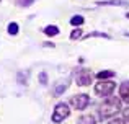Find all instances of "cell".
Here are the masks:
<instances>
[{
	"label": "cell",
	"mask_w": 129,
	"mask_h": 124,
	"mask_svg": "<svg viewBox=\"0 0 129 124\" xmlns=\"http://www.w3.org/2000/svg\"><path fill=\"white\" fill-rule=\"evenodd\" d=\"M121 111V98L118 96L108 95L106 100L100 105V118L101 119H110L113 116H116Z\"/></svg>",
	"instance_id": "6da1fadb"
},
{
	"label": "cell",
	"mask_w": 129,
	"mask_h": 124,
	"mask_svg": "<svg viewBox=\"0 0 129 124\" xmlns=\"http://www.w3.org/2000/svg\"><path fill=\"white\" fill-rule=\"evenodd\" d=\"M69 116H70V108H69V105H67V103H64V101H62V103H57L56 108H54V111H52V122L59 124V122L66 121Z\"/></svg>",
	"instance_id": "7a4b0ae2"
},
{
	"label": "cell",
	"mask_w": 129,
	"mask_h": 124,
	"mask_svg": "<svg viewBox=\"0 0 129 124\" xmlns=\"http://www.w3.org/2000/svg\"><path fill=\"white\" fill-rule=\"evenodd\" d=\"M114 88H116L114 82H111V80H100L95 85L93 90H95V95H98V96H108L114 92Z\"/></svg>",
	"instance_id": "3957f363"
},
{
	"label": "cell",
	"mask_w": 129,
	"mask_h": 124,
	"mask_svg": "<svg viewBox=\"0 0 129 124\" xmlns=\"http://www.w3.org/2000/svg\"><path fill=\"white\" fill-rule=\"evenodd\" d=\"M93 80V72L90 69H79V72L75 73V83L79 87H88Z\"/></svg>",
	"instance_id": "277c9868"
},
{
	"label": "cell",
	"mask_w": 129,
	"mask_h": 124,
	"mask_svg": "<svg viewBox=\"0 0 129 124\" xmlns=\"http://www.w3.org/2000/svg\"><path fill=\"white\" fill-rule=\"evenodd\" d=\"M70 105L77 109V111H83L88 105H90V96L87 93H79V95H74L70 98Z\"/></svg>",
	"instance_id": "5b68a950"
},
{
	"label": "cell",
	"mask_w": 129,
	"mask_h": 124,
	"mask_svg": "<svg viewBox=\"0 0 129 124\" xmlns=\"http://www.w3.org/2000/svg\"><path fill=\"white\" fill-rule=\"evenodd\" d=\"M96 5H101V7H129V2H126V0H98Z\"/></svg>",
	"instance_id": "8992f818"
},
{
	"label": "cell",
	"mask_w": 129,
	"mask_h": 124,
	"mask_svg": "<svg viewBox=\"0 0 129 124\" xmlns=\"http://www.w3.org/2000/svg\"><path fill=\"white\" fill-rule=\"evenodd\" d=\"M119 96H121V101L129 105V82H123L119 85Z\"/></svg>",
	"instance_id": "52a82bcc"
},
{
	"label": "cell",
	"mask_w": 129,
	"mask_h": 124,
	"mask_svg": "<svg viewBox=\"0 0 129 124\" xmlns=\"http://www.w3.org/2000/svg\"><path fill=\"white\" fill-rule=\"evenodd\" d=\"M67 88H69V82H67V80H66V82H64V80L59 82L56 87H54V90H52V96H60Z\"/></svg>",
	"instance_id": "ba28073f"
},
{
	"label": "cell",
	"mask_w": 129,
	"mask_h": 124,
	"mask_svg": "<svg viewBox=\"0 0 129 124\" xmlns=\"http://www.w3.org/2000/svg\"><path fill=\"white\" fill-rule=\"evenodd\" d=\"M43 33H44V34H46V36H57V34H59V33H60V29L57 28L56 25H47L46 28L43 29Z\"/></svg>",
	"instance_id": "9c48e42d"
},
{
	"label": "cell",
	"mask_w": 129,
	"mask_h": 124,
	"mask_svg": "<svg viewBox=\"0 0 129 124\" xmlns=\"http://www.w3.org/2000/svg\"><path fill=\"white\" fill-rule=\"evenodd\" d=\"M28 77H29L28 70H20V72L16 73V82H18L20 85H25V83L28 82Z\"/></svg>",
	"instance_id": "30bf717a"
},
{
	"label": "cell",
	"mask_w": 129,
	"mask_h": 124,
	"mask_svg": "<svg viewBox=\"0 0 129 124\" xmlns=\"http://www.w3.org/2000/svg\"><path fill=\"white\" fill-rule=\"evenodd\" d=\"M77 122H79V124H96L93 114H83V116H80V118L77 119Z\"/></svg>",
	"instance_id": "8fae6325"
},
{
	"label": "cell",
	"mask_w": 129,
	"mask_h": 124,
	"mask_svg": "<svg viewBox=\"0 0 129 124\" xmlns=\"http://www.w3.org/2000/svg\"><path fill=\"white\" fill-rule=\"evenodd\" d=\"M90 38H103V39H111L110 34L106 33H100V31H93V33H88V34L83 36V39H90Z\"/></svg>",
	"instance_id": "7c38bea8"
},
{
	"label": "cell",
	"mask_w": 129,
	"mask_h": 124,
	"mask_svg": "<svg viewBox=\"0 0 129 124\" xmlns=\"http://www.w3.org/2000/svg\"><path fill=\"white\" fill-rule=\"evenodd\" d=\"M18 31H20V26H18V23H16V21L8 23V26H7V33H8V34L15 36V34H18Z\"/></svg>",
	"instance_id": "4fadbf2b"
},
{
	"label": "cell",
	"mask_w": 129,
	"mask_h": 124,
	"mask_svg": "<svg viewBox=\"0 0 129 124\" xmlns=\"http://www.w3.org/2000/svg\"><path fill=\"white\" fill-rule=\"evenodd\" d=\"M96 77L100 80H108V78H113L114 77V72L113 70H101V72L96 73Z\"/></svg>",
	"instance_id": "5bb4252c"
},
{
	"label": "cell",
	"mask_w": 129,
	"mask_h": 124,
	"mask_svg": "<svg viewBox=\"0 0 129 124\" xmlns=\"http://www.w3.org/2000/svg\"><path fill=\"white\" fill-rule=\"evenodd\" d=\"M83 23H85V18H83L82 15H75L70 18V25L72 26H82Z\"/></svg>",
	"instance_id": "9a60e30c"
},
{
	"label": "cell",
	"mask_w": 129,
	"mask_h": 124,
	"mask_svg": "<svg viewBox=\"0 0 129 124\" xmlns=\"http://www.w3.org/2000/svg\"><path fill=\"white\" fill-rule=\"evenodd\" d=\"M80 38H83V34H82V29H74L72 33H70V39L72 41H77V39H80Z\"/></svg>",
	"instance_id": "2e32d148"
},
{
	"label": "cell",
	"mask_w": 129,
	"mask_h": 124,
	"mask_svg": "<svg viewBox=\"0 0 129 124\" xmlns=\"http://www.w3.org/2000/svg\"><path fill=\"white\" fill-rule=\"evenodd\" d=\"M15 3L18 7H23V8H26V7H31L33 3H35V0H15Z\"/></svg>",
	"instance_id": "e0dca14e"
},
{
	"label": "cell",
	"mask_w": 129,
	"mask_h": 124,
	"mask_svg": "<svg viewBox=\"0 0 129 124\" xmlns=\"http://www.w3.org/2000/svg\"><path fill=\"white\" fill-rule=\"evenodd\" d=\"M108 124H127L126 121H124L123 118H110V121H108Z\"/></svg>",
	"instance_id": "ac0fdd59"
},
{
	"label": "cell",
	"mask_w": 129,
	"mask_h": 124,
	"mask_svg": "<svg viewBox=\"0 0 129 124\" xmlns=\"http://www.w3.org/2000/svg\"><path fill=\"white\" fill-rule=\"evenodd\" d=\"M39 83H41V85H47V73L46 72L39 73Z\"/></svg>",
	"instance_id": "d6986e66"
},
{
	"label": "cell",
	"mask_w": 129,
	"mask_h": 124,
	"mask_svg": "<svg viewBox=\"0 0 129 124\" xmlns=\"http://www.w3.org/2000/svg\"><path fill=\"white\" fill-rule=\"evenodd\" d=\"M123 119L126 122H129V108H124V111H123Z\"/></svg>",
	"instance_id": "ffe728a7"
},
{
	"label": "cell",
	"mask_w": 129,
	"mask_h": 124,
	"mask_svg": "<svg viewBox=\"0 0 129 124\" xmlns=\"http://www.w3.org/2000/svg\"><path fill=\"white\" fill-rule=\"evenodd\" d=\"M44 48H54V43H44Z\"/></svg>",
	"instance_id": "44dd1931"
},
{
	"label": "cell",
	"mask_w": 129,
	"mask_h": 124,
	"mask_svg": "<svg viewBox=\"0 0 129 124\" xmlns=\"http://www.w3.org/2000/svg\"><path fill=\"white\" fill-rule=\"evenodd\" d=\"M126 18H127V20H129V12H127V13H126Z\"/></svg>",
	"instance_id": "7402d4cb"
},
{
	"label": "cell",
	"mask_w": 129,
	"mask_h": 124,
	"mask_svg": "<svg viewBox=\"0 0 129 124\" xmlns=\"http://www.w3.org/2000/svg\"><path fill=\"white\" fill-rule=\"evenodd\" d=\"M124 36H127V38H129V33H124Z\"/></svg>",
	"instance_id": "603a6c76"
},
{
	"label": "cell",
	"mask_w": 129,
	"mask_h": 124,
	"mask_svg": "<svg viewBox=\"0 0 129 124\" xmlns=\"http://www.w3.org/2000/svg\"><path fill=\"white\" fill-rule=\"evenodd\" d=\"M0 2H2V0H0Z\"/></svg>",
	"instance_id": "cb8c5ba5"
}]
</instances>
